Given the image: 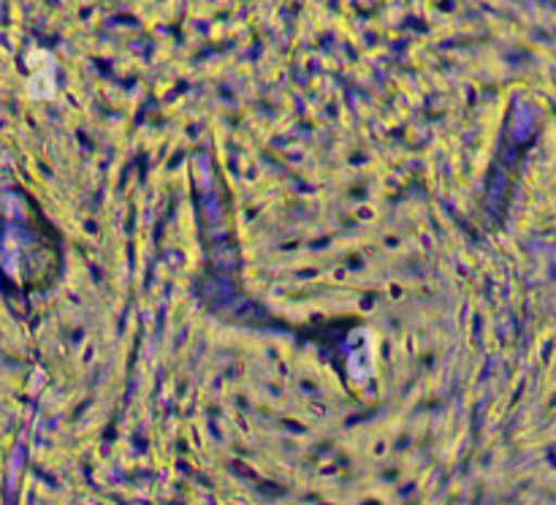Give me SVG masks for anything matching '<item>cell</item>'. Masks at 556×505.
<instances>
[{
  "mask_svg": "<svg viewBox=\"0 0 556 505\" xmlns=\"http://www.w3.org/2000/svg\"><path fill=\"white\" fill-rule=\"evenodd\" d=\"M27 65H30V79H27V96L30 98H52L54 96V76H58V65L47 49H33L27 54Z\"/></svg>",
  "mask_w": 556,
  "mask_h": 505,
  "instance_id": "6da1fadb",
  "label": "cell"
}]
</instances>
